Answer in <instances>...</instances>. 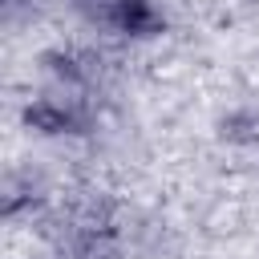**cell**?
Masks as SVG:
<instances>
[{
	"instance_id": "cell-1",
	"label": "cell",
	"mask_w": 259,
	"mask_h": 259,
	"mask_svg": "<svg viewBox=\"0 0 259 259\" xmlns=\"http://www.w3.org/2000/svg\"><path fill=\"white\" fill-rule=\"evenodd\" d=\"M223 138L235 146H255L259 142V109H235L223 121Z\"/></svg>"
}]
</instances>
